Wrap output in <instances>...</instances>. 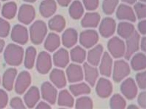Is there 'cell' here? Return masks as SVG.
Wrapping results in <instances>:
<instances>
[{
    "mask_svg": "<svg viewBox=\"0 0 146 109\" xmlns=\"http://www.w3.org/2000/svg\"><path fill=\"white\" fill-rule=\"evenodd\" d=\"M23 49L13 43L7 46L4 53L6 61L11 66H19L23 61Z\"/></svg>",
    "mask_w": 146,
    "mask_h": 109,
    "instance_id": "cell-1",
    "label": "cell"
},
{
    "mask_svg": "<svg viewBox=\"0 0 146 109\" xmlns=\"http://www.w3.org/2000/svg\"><path fill=\"white\" fill-rule=\"evenodd\" d=\"M47 32L46 24L43 21L38 20L35 22L30 28V37L31 41L34 44H40L44 40Z\"/></svg>",
    "mask_w": 146,
    "mask_h": 109,
    "instance_id": "cell-2",
    "label": "cell"
},
{
    "mask_svg": "<svg viewBox=\"0 0 146 109\" xmlns=\"http://www.w3.org/2000/svg\"><path fill=\"white\" fill-rule=\"evenodd\" d=\"M51 56L47 52H41L38 55L36 61V67L37 70L42 74L47 73L52 67Z\"/></svg>",
    "mask_w": 146,
    "mask_h": 109,
    "instance_id": "cell-3",
    "label": "cell"
},
{
    "mask_svg": "<svg viewBox=\"0 0 146 109\" xmlns=\"http://www.w3.org/2000/svg\"><path fill=\"white\" fill-rule=\"evenodd\" d=\"M130 72L129 66L125 61L118 60L114 64L113 79L117 82L120 81L127 76Z\"/></svg>",
    "mask_w": 146,
    "mask_h": 109,
    "instance_id": "cell-4",
    "label": "cell"
},
{
    "mask_svg": "<svg viewBox=\"0 0 146 109\" xmlns=\"http://www.w3.org/2000/svg\"><path fill=\"white\" fill-rule=\"evenodd\" d=\"M31 83V76L27 71L22 72L19 75L15 84V90L18 94H23Z\"/></svg>",
    "mask_w": 146,
    "mask_h": 109,
    "instance_id": "cell-5",
    "label": "cell"
},
{
    "mask_svg": "<svg viewBox=\"0 0 146 109\" xmlns=\"http://www.w3.org/2000/svg\"><path fill=\"white\" fill-rule=\"evenodd\" d=\"M108 49L113 57L119 58L123 56L124 53V43L118 37H113L109 41Z\"/></svg>",
    "mask_w": 146,
    "mask_h": 109,
    "instance_id": "cell-6",
    "label": "cell"
},
{
    "mask_svg": "<svg viewBox=\"0 0 146 109\" xmlns=\"http://www.w3.org/2000/svg\"><path fill=\"white\" fill-rule=\"evenodd\" d=\"M11 38L15 42L19 44H25L29 39L27 29L20 25L15 26L12 31Z\"/></svg>",
    "mask_w": 146,
    "mask_h": 109,
    "instance_id": "cell-7",
    "label": "cell"
},
{
    "mask_svg": "<svg viewBox=\"0 0 146 109\" xmlns=\"http://www.w3.org/2000/svg\"><path fill=\"white\" fill-rule=\"evenodd\" d=\"M42 98L52 104L56 101L57 91L50 83L44 82L42 85Z\"/></svg>",
    "mask_w": 146,
    "mask_h": 109,
    "instance_id": "cell-8",
    "label": "cell"
},
{
    "mask_svg": "<svg viewBox=\"0 0 146 109\" xmlns=\"http://www.w3.org/2000/svg\"><path fill=\"white\" fill-rule=\"evenodd\" d=\"M98 35L95 31H85L82 32L80 35V43L85 47L90 48L97 43Z\"/></svg>",
    "mask_w": 146,
    "mask_h": 109,
    "instance_id": "cell-9",
    "label": "cell"
},
{
    "mask_svg": "<svg viewBox=\"0 0 146 109\" xmlns=\"http://www.w3.org/2000/svg\"><path fill=\"white\" fill-rule=\"evenodd\" d=\"M140 35L137 32L135 31L129 37L127 41V49L125 58L129 60L131 55L136 52L139 49V39Z\"/></svg>",
    "mask_w": 146,
    "mask_h": 109,
    "instance_id": "cell-10",
    "label": "cell"
},
{
    "mask_svg": "<svg viewBox=\"0 0 146 109\" xmlns=\"http://www.w3.org/2000/svg\"><path fill=\"white\" fill-rule=\"evenodd\" d=\"M121 91L127 98H134L137 93V88L134 80L130 78L124 81L121 85Z\"/></svg>",
    "mask_w": 146,
    "mask_h": 109,
    "instance_id": "cell-11",
    "label": "cell"
},
{
    "mask_svg": "<svg viewBox=\"0 0 146 109\" xmlns=\"http://www.w3.org/2000/svg\"><path fill=\"white\" fill-rule=\"evenodd\" d=\"M115 28V21L111 18H106L102 20L100 26V33L104 37H109L113 34Z\"/></svg>",
    "mask_w": 146,
    "mask_h": 109,
    "instance_id": "cell-12",
    "label": "cell"
},
{
    "mask_svg": "<svg viewBox=\"0 0 146 109\" xmlns=\"http://www.w3.org/2000/svg\"><path fill=\"white\" fill-rule=\"evenodd\" d=\"M35 17V12L33 7L24 5L20 8L19 13V19L20 22L28 24L32 22Z\"/></svg>",
    "mask_w": 146,
    "mask_h": 109,
    "instance_id": "cell-13",
    "label": "cell"
},
{
    "mask_svg": "<svg viewBox=\"0 0 146 109\" xmlns=\"http://www.w3.org/2000/svg\"><path fill=\"white\" fill-rule=\"evenodd\" d=\"M66 74L70 82L79 81H82L83 78L82 67L77 65H70L66 70Z\"/></svg>",
    "mask_w": 146,
    "mask_h": 109,
    "instance_id": "cell-14",
    "label": "cell"
},
{
    "mask_svg": "<svg viewBox=\"0 0 146 109\" xmlns=\"http://www.w3.org/2000/svg\"><path fill=\"white\" fill-rule=\"evenodd\" d=\"M40 98L39 89L35 87H32L25 95L24 101L29 108H33L39 101Z\"/></svg>",
    "mask_w": 146,
    "mask_h": 109,
    "instance_id": "cell-15",
    "label": "cell"
},
{
    "mask_svg": "<svg viewBox=\"0 0 146 109\" xmlns=\"http://www.w3.org/2000/svg\"><path fill=\"white\" fill-rule=\"evenodd\" d=\"M96 92L99 96L106 98L111 95L112 90V84L110 81L105 78H100L97 83Z\"/></svg>",
    "mask_w": 146,
    "mask_h": 109,
    "instance_id": "cell-16",
    "label": "cell"
},
{
    "mask_svg": "<svg viewBox=\"0 0 146 109\" xmlns=\"http://www.w3.org/2000/svg\"><path fill=\"white\" fill-rule=\"evenodd\" d=\"M117 16L120 20H127L132 22L136 20V17L132 9L125 4H121L118 8Z\"/></svg>",
    "mask_w": 146,
    "mask_h": 109,
    "instance_id": "cell-17",
    "label": "cell"
},
{
    "mask_svg": "<svg viewBox=\"0 0 146 109\" xmlns=\"http://www.w3.org/2000/svg\"><path fill=\"white\" fill-rule=\"evenodd\" d=\"M17 73V70L14 68H10L4 73L3 77V87L8 91L12 89Z\"/></svg>",
    "mask_w": 146,
    "mask_h": 109,
    "instance_id": "cell-18",
    "label": "cell"
},
{
    "mask_svg": "<svg viewBox=\"0 0 146 109\" xmlns=\"http://www.w3.org/2000/svg\"><path fill=\"white\" fill-rule=\"evenodd\" d=\"M53 60L56 66L65 67L69 61L68 52L65 49H61L54 54Z\"/></svg>",
    "mask_w": 146,
    "mask_h": 109,
    "instance_id": "cell-19",
    "label": "cell"
},
{
    "mask_svg": "<svg viewBox=\"0 0 146 109\" xmlns=\"http://www.w3.org/2000/svg\"><path fill=\"white\" fill-rule=\"evenodd\" d=\"M50 78L53 83L59 88H62L66 84L64 73L61 70L54 69L50 75Z\"/></svg>",
    "mask_w": 146,
    "mask_h": 109,
    "instance_id": "cell-20",
    "label": "cell"
},
{
    "mask_svg": "<svg viewBox=\"0 0 146 109\" xmlns=\"http://www.w3.org/2000/svg\"><path fill=\"white\" fill-rule=\"evenodd\" d=\"M77 33L74 29H69L65 31L62 35V41L64 46L70 48L76 43Z\"/></svg>",
    "mask_w": 146,
    "mask_h": 109,
    "instance_id": "cell-21",
    "label": "cell"
},
{
    "mask_svg": "<svg viewBox=\"0 0 146 109\" xmlns=\"http://www.w3.org/2000/svg\"><path fill=\"white\" fill-rule=\"evenodd\" d=\"M56 3L54 0H46L41 5L40 10L42 16L46 18L50 17L55 12Z\"/></svg>",
    "mask_w": 146,
    "mask_h": 109,
    "instance_id": "cell-22",
    "label": "cell"
},
{
    "mask_svg": "<svg viewBox=\"0 0 146 109\" xmlns=\"http://www.w3.org/2000/svg\"><path fill=\"white\" fill-rule=\"evenodd\" d=\"M100 15L97 13H88L82 20V25L85 27H96L100 22Z\"/></svg>",
    "mask_w": 146,
    "mask_h": 109,
    "instance_id": "cell-23",
    "label": "cell"
},
{
    "mask_svg": "<svg viewBox=\"0 0 146 109\" xmlns=\"http://www.w3.org/2000/svg\"><path fill=\"white\" fill-rule=\"evenodd\" d=\"M112 60L107 52L104 53L100 66V71L102 75L109 77L111 72Z\"/></svg>",
    "mask_w": 146,
    "mask_h": 109,
    "instance_id": "cell-24",
    "label": "cell"
},
{
    "mask_svg": "<svg viewBox=\"0 0 146 109\" xmlns=\"http://www.w3.org/2000/svg\"><path fill=\"white\" fill-rule=\"evenodd\" d=\"M85 72V79L92 87L94 85L98 76V72L96 68H94L85 63L84 64Z\"/></svg>",
    "mask_w": 146,
    "mask_h": 109,
    "instance_id": "cell-25",
    "label": "cell"
},
{
    "mask_svg": "<svg viewBox=\"0 0 146 109\" xmlns=\"http://www.w3.org/2000/svg\"><path fill=\"white\" fill-rule=\"evenodd\" d=\"M60 41L58 35L54 33H50L48 36L45 43V48L49 52L56 50L60 46Z\"/></svg>",
    "mask_w": 146,
    "mask_h": 109,
    "instance_id": "cell-26",
    "label": "cell"
},
{
    "mask_svg": "<svg viewBox=\"0 0 146 109\" xmlns=\"http://www.w3.org/2000/svg\"><path fill=\"white\" fill-rule=\"evenodd\" d=\"M102 51L103 47L100 45L96 46L90 50L89 52L88 57L89 63L93 66H97L100 62Z\"/></svg>",
    "mask_w": 146,
    "mask_h": 109,
    "instance_id": "cell-27",
    "label": "cell"
},
{
    "mask_svg": "<svg viewBox=\"0 0 146 109\" xmlns=\"http://www.w3.org/2000/svg\"><path fill=\"white\" fill-rule=\"evenodd\" d=\"M134 26L127 22L119 23L118 26V33L124 38H128L134 33Z\"/></svg>",
    "mask_w": 146,
    "mask_h": 109,
    "instance_id": "cell-28",
    "label": "cell"
},
{
    "mask_svg": "<svg viewBox=\"0 0 146 109\" xmlns=\"http://www.w3.org/2000/svg\"><path fill=\"white\" fill-rule=\"evenodd\" d=\"M48 25L51 30L60 32L64 28L65 21L62 16L56 15L49 20Z\"/></svg>",
    "mask_w": 146,
    "mask_h": 109,
    "instance_id": "cell-29",
    "label": "cell"
},
{
    "mask_svg": "<svg viewBox=\"0 0 146 109\" xmlns=\"http://www.w3.org/2000/svg\"><path fill=\"white\" fill-rule=\"evenodd\" d=\"M36 50L33 47H30L26 49L25 58V66L26 68L31 69L35 64L36 55Z\"/></svg>",
    "mask_w": 146,
    "mask_h": 109,
    "instance_id": "cell-30",
    "label": "cell"
},
{
    "mask_svg": "<svg viewBox=\"0 0 146 109\" xmlns=\"http://www.w3.org/2000/svg\"><path fill=\"white\" fill-rule=\"evenodd\" d=\"M71 17L75 19H79L84 13V9L82 3L78 1H75L73 2L69 9Z\"/></svg>",
    "mask_w": 146,
    "mask_h": 109,
    "instance_id": "cell-31",
    "label": "cell"
},
{
    "mask_svg": "<svg viewBox=\"0 0 146 109\" xmlns=\"http://www.w3.org/2000/svg\"><path fill=\"white\" fill-rule=\"evenodd\" d=\"M145 55L142 53L136 54L131 61V66L134 70H139L145 69L146 67Z\"/></svg>",
    "mask_w": 146,
    "mask_h": 109,
    "instance_id": "cell-32",
    "label": "cell"
},
{
    "mask_svg": "<svg viewBox=\"0 0 146 109\" xmlns=\"http://www.w3.org/2000/svg\"><path fill=\"white\" fill-rule=\"evenodd\" d=\"M73 98L68 91L64 90L60 92L58 100L59 105L71 107L73 106Z\"/></svg>",
    "mask_w": 146,
    "mask_h": 109,
    "instance_id": "cell-33",
    "label": "cell"
},
{
    "mask_svg": "<svg viewBox=\"0 0 146 109\" xmlns=\"http://www.w3.org/2000/svg\"><path fill=\"white\" fill-rule=\"evenodd\" d=\"M71 57L73 61L81 63L85 60L86 52L79 46L76 47L71 51Z\"/></svg>",
    "mask_w": 146,
    "mask_h": 109,
    "instance_id": "cell-34",
    "label": "cell"
},
{
    "mask_svg": "<svg viewBox=\"0 0 146 109\" xmlns=\"http://www.w3.org/2000/svg\"><path fill=\"white\" fill-rule=\"evenodd\" d=\"M70 88L71 92L76 96L84 94H89L90 92L89 87L83 83L80 84L71 85Z\"/></svg>",
    "mask_w": 146,
    "mask_h": 109,
    "instance_id": "cell-35",
    "label": "cell"
},
{
    "mask_svg": "<svg viewBox=\"0 0 146 109\" xmlns=\"http://www.w3.org/2000/svg\"><path fill=\"white\" fill-rule=\"evenodd\" d=\"M17 12V7L15 3H10L6 4L3 7L2 14L7 18H13Z\"/></svg>",
    "mask_w": 146,
    "mask_h": 109,
    "instance_id": "cell-36",
    "label": "cell"
},
{
    "mask_svg": "<svg viewBox=\"0 0 146 109\" xmlns=\"http://www.w3.org/2000/svg\"><path fill=\"white\" fill-rule=\"evenodd\" d=\"M119 0H104L102 5L104 12L107 14H112Z\"/></svg>",
    "mask_w": 146,
    "mask_h": 109,
    "instance_id": "cell-37",
    "label": "cell"
},
{
    "mask_svg": "<svg viewBox=\"0 0 146 109\" xmlns=\"http://www.w3.org/2000/svg\"><path fill=\"white\" fill-rule=\"evenodd\" d=\"M124 99L119 95H113L111 98V106L112 108H124L126 105Z\"/></svg>",
    "mask_w": 146,
    "mask_h": 109,
    "instance_id": "cell-38",
    "label": "cell"
},
{
    "mask_svg": "<svg viewBox=\"0 0 146 109\" xmlns=\"http://www.w3.org/2000/svg\"><path fill=\"white\" fill-rule=\"evenodd\" d=\"M93 106L92 100L88 97H83L77 100V108H91Z\"/></svg>",
    "mask_w": 146,
    "mask_h": 109,
    "instance_id": "cell-39",
    "label": "cell"
},
{
    "mask_svg": "<svg viewBox=\"0 0 146 109\" xmlns=\"http://www.w3.org/2000/svg\"><path fill=\"white\" fill-rule=\"evenodd\" d=\"M10 31L9 23L3 19L0 18V37H6L8 35Z\"/></svg>",
    "mask_w": 146,
    "mask_h": 109,
    "instance_id": "cell-40",
    "label": "cell"
},
{
    "mask_svg": "<svg viewBox=\"0 0 146 109\" xmlns=\"http://www.w3.org/2000/svg\"><path fill=\"white\" fill-rule=\"evenodd\" d=\"M134 8L138 18L142 19L146 17V5L140 3L135 4Z\"/></svg>",
    "mask_w": 146,
    "mask_h": 109,
    "instance_id": "cell-41",
    "label": "cell"
},
{
    "mask_svg": "<svg viewBox=\"0 0 146 109\" xmlns=\"http://www.w3.org/2000/svg\"><path fill=\"white\" fill-rule=\"evenodd\" d=\"M85 8L88 10H94L99 6V0H83Z\"/></svg>",
    "mask_w": 146,
    "mask_h": 109,
    "instance_id": "cell-42",
    "label": "cell"
},
{
    "mask_svg": "<svg viewBox=\"0 0 146 109\" xmlns=\"http://www.w3.org/2000/svg\"><path fill=\"white\" fill-rule=\"evenodd\" d=\"M11 106L14 109H25V107L20 98L15 97L12 99L10 103Z\"/></svg>",
    "mask_w": 146,
    "mask_h": 109,
    "instance_id": "cell-43",
    "label": "cell"
},
{
    "mask_svg": "<svg viewBox=\"0 0 146 109\" xmlns=\"http://www.w3.org/2000/svg\"><path fill=\"white\" fill-rule=\"evenodd\" d=\"M136 80L139 87L141 89L146 88L145 72L138 73L136 76Z\"/></svg>",
    "mask_w": 146,
    "mask_h": 109,
    "instance_id": "cell-44",
    "label": "cell"
},
{
    "mask_svg": "<svg viewBox=\"0 0 146 109\" xmlns=\"http://www.w3.org/2000/svg\"><path fill=\"white\" fill-rule=\"evenodd\" d=\"M8 100V95L6 92L3 89H0V109L6 106Z\"/></svg>",
    "mask_w": 146,
    "mask_h": 109,
    "instance_id": "cell-45",
    "label": "cell"
},
{
    "mask_svg": "<svg viewBox=\"0 0 146 109\" xmlns=\"http://www.w3.org/2000/svg\"><path fill=\"white\" fill-rule=\"evenodd\" d=\"M138 102L139 104L143 108H146V93L142 92L138 96Z\"/></svg>",
    "mask_w": 146,
    "mask_h": 109,
    "instance_id": "cell-46",
    "label": "cell"
},
{
    "mask_svg": "<svg viewBox=\"0 0 146 109\" xmlns=\"http://www.w3.org/2000/svg\"><path fill=\"white\" fill-rule=\"evenodd\" d=\"M138 30L141 34L145 35L146 34V21L145 20H142L138 24Z\"/></svg>",
    "mask_w": 146,
    "mask_h": 109,
    "instance_id": "cell-47",
    "label": "cell"
},
{
    "mask_svg": "<svg viewBox=\"0 0 146 109\" xmlns=\"http://www.w3.org/2000/svg\"><path fill=\"white\" fill-rule=\"evenodd\" d=\"M36 109H50V106L44 102H41L38 104L36 107Z\"/></svg>",
    "mask_w": 146,
    "mask_h": 109,
    "instance_id": "cell-48",
    "label": "cell"
},
{
    "mask_svg": "<svg viewBox=\"0 0 146 109\" xmlns=\"http://www.w3.org/2000/svg\"><path fill=\"white\" fill-rule=\"evenodd\" d=\"M60 5L63 7H66L68 6L71 0H57Z\"/></svg>",
    "mask_w": 146,
    "mask_h": 109,
    "instance_id": "cell-49",
    "label": "cell"
},
{
    "mask_svg": "<svg viewBox=\"0 0 146 109\" xmlns=\"http://www.w3.org/2000/svg\"><path fill=\"white\" fill-rule=\"evenodd\" d=\"M141 47L142 50L145 52V50H146V38H145V37H143L142 39Z\"/></svg>",
    "mask_w": 146,
    "mask_h": 109,
    "instance_id": "cell-50",
    "label": "cell"
},
{
    "mask_svg": "<svg viewBox=\"0 0 146 109\" xmlns=\"http://www.w3.org/2000/svg\"><path fill=\"white\" fill-rule=\"evenodd\" d=\"M5 45V41L2 39H0V53H1L3 51Z\"/></svg>",
    "mask_w": 146,
    "mask_h": 109,
    "instance_id": "cell-51",
    "label": "cell"
},
{
    "mask_svg": "<svg viewBox=\"0 0 146 109\" xmlns=\"http://www.w3.org/2000/svg\"><path fill=\"white\" fill-rule=\"evenodd\" d=\"M123 2L126 3H129V4H133L135 2L136 0H122Z\"/></svg>",
    "mask_w": 146,
    "mask_h": 109,
    "instance_id": "cell-52",
    "label": "cell"
},
{
    "mask_svg": "<svg viewBox=\"0 0 146 109\" xmlns=\"http://www.w3.org/2000/svg\"><path fill=\"white\" fill-rule=\"evenodd\" d=\"M26 1H35V0H27Z\"/></svg>",
    "mask_w": 146,
    "mask_h": 109,
    "instance_id": "cell-53",
    "label": "cell"
},
{
    "mask_svg": "<svg viewBox=\"0 0 146 109\" xmlns=\"http://www.w3.org/2000/svg\"><path fill=\"white\" fill-rule=\"evenodd\" d=\"M140 1H141L142 2H144L146 1V0H140Z\"/></svg>",
    "mask_w": 146,
    "mask_h": 109,
    "instance_id": "cell-54",
    "label": "cell"
},
{
    "mask_svg": "<svg viewBox=\"0 0 146 109\" xmlns=\"http://www.w3.org/2000/svg\"><path fill=\"white\" fill-rule=\"evenodd\" d=\"M0 83H1V78H0Z\"/></svg>",
    "mask_w": 146,
    "mask_h": 109,
    "instance_id": "cell-55",
    "label": "cell"
}]
</instances>
